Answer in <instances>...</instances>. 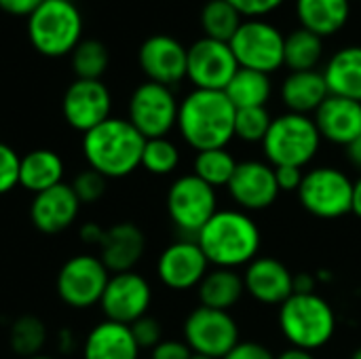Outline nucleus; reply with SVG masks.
I'll return each instance as SVG.
<instances>
[{"mask_svg":"<svg viewBox=\"0 0 361 359\" xmlns=\"http://www.w3.org/2000/svg\"><path fill=\"white\" fill-rule=\"evenodd\" d=\"M44 0H0V8L15 17H30Z\"/></svg>","mask_w":361,"mask_h":359,"instance_id":"nucleus-44","label":"nucleus"},{"mask_svg":"<svg viewBox=\"0 0 361 359\" xmlns=\"http://www.w3.org/2000/svg\"><path fill=\"white\" fill-rule=\"evenodd\" d=\"M224 93L237 110L267 108V102L273 95V83H271V76L264 72L239 68L235 76L231 78V83L226 85Z\"/></svg>","mask_w":361,"mask_h":359,"instance_id":"nucleus-29","label":"nucleus"},{"mask_svg":"<svg viewBox=\"0 0 361 359\" xmlns=\"http://www.w3.org/2000/svg\"><path fill=\"white\" fill-rule=\"evenodd\" d=\"M347 157H349V163L361 171V135L353 142V144H349L347 146Z\"/></svg>","mask_w":361,"mask_h":359,"instance_id":"nucleus-47","label":"nucleus"},{"mask_svg":"<svg viewBox=\"0 0 361 359\" xmlns=\"http://www.w3.org/2000/svg\"><path fill=\"white\" fill-rule=\"evenodd\" d=\"M243 286L254 300L281 307L294 294V273L277 258L258 256L245 267Z\"/></svg>","mask_w":361,"mask_h":359,"instance_id":"nucleus-19","label":"nucleus"},{"mask_svg":"<svg viewBox=\"0 0 361 359\" xmlns=\"http://www.w3.org/2000/svg\"><path fill=\"white\" fill-rule=\"evenodd\" d=\"M275 178L281 193H298L305 171L298 167H275Z\"/></svg>","mask_w":361,"mask_h":359,"instance_id":"nucleus-43","label":"nucleus"},{"mask_svg":"<svg viewBox=\"0 0 361 359\" xmlns=\"http://www.w3.org/2000/svg\"><path fill=\"white\" fill-rule=\"evenodd\" d=\"M328 95L330 91L324 72L319 70L290 72L281 83V102L286 104L288 112L311 116L328 99Z\"/></svg>","mask_w":361,"mask_h":359,"instance_id":"nucleus-24","label":"nucleus"},{"mask_svg":"<svg viewBox=\"0 0 361 359\" xmlns=\"http://www.w3.org/2000/svg\"><path fill=\"white\" fill-rule=\"evenodd\" d=\"M131 332H133V339L137 343L140 349H154L161 341H163V328H161V322L152 315H144L140 317L137 322H133L131 326Z\"/></svg>","mask_w":361,"mask_h":359,"instance_id":"nucleus-39","label":"nucleus"},{"mask_svg":"<svg viewBox=\"0 0 361 359\" xmlns=\"http://www.w3.org/2000/svg\"><path fill=\"white\" fill-rule=\"evenodd\" d=\"M209 273V262L195 239H180L167 245L157 260V275L161 284L173 292L199 288Z\"/></svg>","mask_w":361,"mask_h":359,"instance_id":"nucleus-15","label":"nucleus"},{"mask_svg":"<svg viewBox=\"0 0 361 359\" xmlns=\"http://www.w3.org/2000/svg\"><path fill=\"white\" fill-rule=\"evenodd\" d=\"M25 359H57V358H49V355H42V353H38V355H32V358H25Z\"/></svg>","mask_w":361,"mask_h":359,"instance_id":"nucleus-50","label":"nucleus"},{"mask_svg":"<svg viewBox=\"0 0 361 359\" xmlns=\"http://www.w3.org/2000/svg\"><path fill=\"white\" fill-rule=\"evenodd\" d=\"M80 212V201L72 186L61 182L44 193L34 195L30 203V220L36 231L44 235H57L70 229Z\"/></svg>","mask_w":361,"mask_h":359,"instance_id":"nucleus-20","label":"nucleus"},{"mask_svg":"<svg viewBox=\"0 0 361 359\" xmlns=\"http://www.w3.org/2000/svg\"><path fill=\"white\" fill-rule=\"evenodd\" d=\"M190 359H212V358H205V355H197V353H192Z\"/></svg>","mask_w":361,"mask_h":359,"instance_id":"nucleus-52","label":"nucleus"},{"mask_svg":"<svg viewBox=\"0 0 361 359\" xmlns=\"http://www.w3.org/2000/svg\"><path fill=\"white\" fill-rule=\"evenodd\" d=\"M106 178L97 171H93L91 167H87L85 171L76 174V178L72 180V190L78 197L80 205H91L97 203L104 195H106Z\"/></svg>","mask_w":361,"mask_h":359,"instance_id":"nucleus-37","label":"nucleus"},{"mask_svg":"<svg viewBox=\"0 0 361 359\" xmlns=\"http://www.w3.org/2000/svg\"><path fill=\"white\" fill-rule=\"evenodd\" d=\"M237 70L239 63L228 42L203 36L188 47L186 78L195 89L224 91Z\"/></svg>","mask_w":361,"mask_h":359,"instance_id":"nucleus-13","label":"nucleus"},{"mask_svg":"<svg viewBox=\"0 0 361 359\" xmlns=\"http://www.w3.org/2000/svg\"><path fill=\"white\" fill-rule=\"evenodd\" d=\"M322 59H324V38L322 36H317L305 28H296L290 34H286L283 66L290 68V72L317 70Z\"/></svg>","mask_w":361,"mask_h":359,"instance_id":"nucleus-30","label":"nucleus"},{"mask_svg":"<svg viewBox=\"0 0 361 359\" xmlns=\"http://www.w3.org/2000/svg\"><path fill=\"white\" fill-rule=\"evenodd\" d=\"M351 359H361V347H360V349H355V351H353Z\"/></svg>","mask_w":361,"mask_h":359,"instance_id":"nucleus-51","label":"nucleus"},{"mask_svg":"<svg viewBox=\"0 0 361 359\" xmlns=\"http://www.w3.org/2000/svg\"><path fill=\"white\" fill-rule=\"evenodd\" d=\"M110 110L112 97L102 80L76 78L70 83L61 99V114L66 123L80 133H87L110 118Z\"/></svg>","mask_w":361,"mask_h":359,"instance_id":"nucleus-16","label":"nucleus"},{"mask_svg":"<svg viewBox=\"0 0 361 359\" xmlns=\"http://www.w3.org/2000/svg\"><path fill=\"white\" fill-rule=\"evenodd\" d=\"M146 252V235L133 222H118L106 229L99 245V258L106 269L114 273H127L137 267Z\"/></svg>","mask_w":361,"mask_h":359,"instance_id":"nucleus-22","label":"nucleus"},{"mask_svg":"<svg viewBox=\"0 0 361 359\" xmlns=\"http://www.w3.org/2000/svg\"><path fill=\"white\" fill-rule=\"evenodd\" d=\"M66 165L55 150L36 148L21 157L19 163V186L32 195L44 193L63 182Z\"/></svg>","mask_w":361,"mask_h":359,"instance_id":"nucleus-27","label":"nucleus"},{"mask_svg":"<svg viewBox=\"0 0 361 359\" xmlns=\"http://www.w3.org/2000/svg\"><path fill=\"white\" fill-rule=\"evenodd\" d=\"M275 359H315V355L311 351H305V349H296V347H290L286 351H281Z\"/></svg>","mask_w":361,"mask_h":359,"instance_id":"nucleus-48","label":"nucleus"},{"mask_svg":"<svg viewBox=\"0 0 361 359\" xmlns=\"http://www.w3.org/2000/svg\"><path fill=\"white\" fill-rule=\"evenodd\" d=\"M351 214L361 218V178L353 182V197H351Z\"/></svg>","mask_w":361,"mask_h":359,"instance_id":"nucleus-49","label":"nucleus"},{"mask_svg":"<svg viewBox=\"0 0 361 359\" xmlns=\"http://www.w3.org/2000/svg\"><path fill=\"white\" fill-rule=\"evenodd\" d=\"M239 68L273 74L283 68L286 34L269 19H243L228 40Z\"/></svg>","mask_w":361,"mask_h":359,"instance_id":"nucleus-7","label":"nucleus"},{"mask_svg":"<svg viewBox=\"0 0 361 359\" xmlns=\"http://www.w3.org/2000/svg\"><path fill=\"white\" fill-rule=\"evenodd\" d=\"M146 138L127 121L110 116L82 133V154L87 165L106 180H121L142 167Z\"/></svg>","mask_w":361,"mask_h":359,"instance_id":"nucleus-3","label":"nucleus"},{"mask_svg":"<svg viewBox=\"0 0 361 359\" xmlns=\"http://www.w3.org/2000/svg\"><path fill=\"white\" fill-rule=\"evenodd\" d=\"M197 292L201 307L231 311L245 294L243 275L233 269H214L203 277Z\"/></svg>","mask_w":361,"mask_h":359,"instance_id":"nucleus-28","label":"nucleus"},{"mask_svg":"<svg viewBox=\"0 0 361 359\" xmlns=\"http://www.w3.org/2000/svg\"><path fill=\"white\" fill-rule=\"evenodd\" d=\"M195 241L216 269L247 267L258 258L262 233L254 218L241 209H218L197 233Z\"/></svg>","mask_w":361,"mask_h":359,"instance_id":"nucleus-1","label":"nucleus"},{"mask_svg":"<svg viewBox=\"0 0 361 359\" xmlns=\"http://www.w3.org/2000/svg\"><path fill=\"white\" fill-rule=\"evenodd\" d=\"M243 17L239 11L226 0H207L201 8V28L207 38L228 42L237 28L241 25Z\"/></svg>","mask_w":361,"mask_h":359,"instance_id":"nucleus-31","label":"nucleus"},{"mask_svg":"<svg viewBox=\"0 0 361 359\" xmlns=\"http://www.w3.org/2000/svg\"><path fill=\"white\" fill-rule=\"evenodd\" d=\"M108 279L110 271L99 256L76 254L61 264L55 279V292L63 305L82 311L99 305Z\"/></svg>","mask_w":361,"mask_h":359,"instance_id":"nucleus-9","label":"nucleus"},{"mask_svg":"<svg viewBox=\"0 0 361 359\" xmlns=\"http://www.w3.org/2000/svg\"><path fill=\"white\" fill-rule=\"evenodd\" d=\"M313 121L322 140L347 148L361 135V104L347 97L328 95L313 114Z\"/></svg>","mask_w":361,"mask_h":359,"instance_id":"nucleus-21","label":"nucleus"},{"mask_svg":"<svg viewBox=\"0 0 361 359\" xmlns=\"http://www.w3.org/2000/svg\"><path fill=\"white\" fill-rule=\"evenodd\" d=\"M140 351L131 328L110 320L95 324L82 343V359H140Z\"/></svg>","mask_w":361,"mask_h":359,"instance_id":"nucleus-23","label":"nucleus"},{"mask_svg":"<svg viewBox=\"0 0 361 359\" xmlns=\"http://www.w3.org/2000/svg\"><path fill=\"white\" fill-rule=\"evenodd\" d=\"M239 341V326L228 311L197 307L184 320V343L197 355L212 359L226 358V353Z\"/></svg>","mask_w":361,"mask_h":359,"instance_id":"nucleus-12","label":"nucleus"},{"mask_svg":"<svg viewBox=\"0 0 361 359\" xmlns=\"http://www.w3.org/2000/svg\"><path fill=\"white\" fill-rule=\"evenodd\" d=\"M279 330L286 341L305 351L326 347L336 332V313L332 305L315 292H294L279 307Z\"/></svg>","mask_w":361,"mask_h":359,"instance_id":"nucleus-4","label":"nucleus"},{"mask_svg":"<svg viewBox=\"0 0 361 359\" xmlns=\"http://www.w3.org/2000/svg\"><path fill=\"white\" fill-rule=\"evenodd\" d=\"M165 205L173 226L184 235L197 237V233L218 212V195L216 188L205 184L201 178L186 174L171 182Z\"/></svg>","mask_w":361,"mask_h":359,"instance_id":"nucleus-10","label":"nucleus"},{"mask_svg":"<svg viewBox=\"0 0 361 359\" xmlns=\"http://www.w3.org/2000/svg\"><path fill=\"white\" fill-rule=\"evenodd\" d=\"M322 72L330 95L361 104V44H347L334 51Z\"/></svg>","mask_w":361,"mask_h":359,"instance_id":"nucleus-25","label":"nucleus"},{"mask_svg":"<svg viewBox=\"0 0 361 359\" xmlns=\"http://www.w3.org/2000/svg\"><path fill=\"white\" fill-rule=\"evenodd\" d=\"M178 108L171 87L146 80L137 85L129 97L127 121L146 138H167V133L178 125Z\"/></svg>","mask_w":361,"mask_h":359,"instance_id":"nucleus-11","label":"nucleus"},{"mask_svg":"<svg viewBox=\"0 0 361 359\" xmlns=\"http://www.w3.org/2000/svg\"><path fill=\"white\" fill-rule=\"evenodd\" d=\"M231 2L243 19H267L271 13L281 8L286 0H226Z\"/></svg>","mask_w":361,"mask_h":359,"instance_id":"nucleus-40","label":"nucleus"},{"mask_svg":"<svg viewBox=\"0 0 361 359\" xmlns=\"http://www.w3.org/2000/svg\"><path fill=\"white\" fill-rule=\"evenodd\" d=\"M19 163L21 157L8 144L0 142V195L19 186Z\"/></svg>","mask_w":361,"mask_h":359,"instance_id":"nucleus-38","label":"nucleus"},{"mask_svg":"<svg viewBox=\"0 0 361 359\" xmlns=\"http://www.w3.org/2000/svg\"><path fill=\"white\" fill-rule=\"evenodd\" d=\"M237 165L239 163L226 148H214V150L197 152L192 163V174L201 178L205 184H209L212 188H220V186H228Z\"/></svg>","mask_w":361,"mask_h":359,"instance_id":"nucleus-32","label":"nucleus"},{"mask_svg":"<svg viewBox=\"0 0 361 359\" xmlns=\"http://www.w3.org/2000/svg\"><path fill=\"white\" fill-rule=\"evenodd\" d=\"M78 235H80L82 243H87V245H97V248H99V245H102V241H104L106 229H104V226H99L97 222H85V224L80 226Z\"/></svg>","mask_w":361,"mask_h":359,"instance_id":"nucleus-45","label":"nucleus"},{"mask_svg":"<svg viewBox=\"0 0 361 359\" xmlns=\"http://www.w3.org/2000/svg\"><path fill=\"white\" fill-rule=\"evenodd\" d=\"M152 305V288L146 277L135 271L114 273L108 279L99 307L110 322L131 326L140 317L148 315Z\"/></svg>","mask_w":361,"mask_h":359,"instance_id":"nucleus-14","label":"nucleus"},{"mask_svg":"<svg viewBox=\"0 0 361 359\" xmlns=\"http://www.w3.org/2000/svg\"><path fill=\"white\" fill-rule=\"evenodd\" d=\"M180 165V150L169 138L146 140L142 152V167L152 176H169Z\"/></svg>","mask_w":361,"mask_h":359,"instance_id":"nucleus-35","label":"nucleus"},{"mask_svg":"<svg viewBox=\"0 0 361 359\" xmlns=\"http://www.w3.org/2000/svg\"><path fill=\"white\" fill-rule=\"evenodd\" d=\"M271 123L273 116L267 108H241L235 114V138L245 144H262Z\"/></svg>","mask_w":361,"mask_h":359,"instance_id":"nucleus-36","label":"nucleus"},{"mask_svg":"<svg viewBox=\"0 0 361 359\" xmlns=\"http://www.w3.org/2000/svg\"><path fill=\"white\" fill-rule=\"evenodd\" d=\"M315 290V277L311 273H298L294 275V292H313Z\"/></svg>","mask_w":361,"mask_h":359,"instance_id":"nucleus-46","label":"nucleus"},{"mask_svg":"<svg viewBox=\"0 0 361 359\" xmlns=\"http://www.w3.org/2000/svg\"><path fill=\"white\" fill-rule=\"evenodd\" d=\"M32 47L47 57L72 53L82 40V17L72 0H44L27 17Z\"/></svg>","mask_w":361,"mask_h":359,"instance_id":"nucleus-6","label":"nucleus"},{"mask_svg":"<svg viewBox=\"0 0 361 359\" xmlns=\"http://www.w3.org/2000/svg\"><path fill=\"white\" fill-rule=\"evenodd\" d=\"M108 63H110L108 49L104 42H99L95 38L80 40L76 44V49L72 51V70H74L76 78L99 80L104 76V72L108 70Z\"/></svg>","mask_w":361,"mask_h":359,"instance_id":"nucleus-34","label":"nucleus"},{"mask_svg":"<svg viewBox=\"0 0 361 359\" xmlns=\"http://www.w3.org/2000/svg\"><path fill=\"white\" fill-rule=\"evenodd\" d=\"M137 61L148 80L173 87L186 78L188 49L169 34H154L142 42Z\"/></svg>","mask_w":361,"mask_h":359,"instance_id":"nucleus-18","label":"nucleus"},{"mask_svg":"<svg viewBox=\"0 0 361 359\" xmlns=\"http://www.w3.org/2000/svg\"><path fill=\"white\" fill-rule=\"evenodd\" d=\"M226 188L237 207L247 214L269 209L281 193L277 186L275 167L264 161L239 163Z\"/></svg>","mask_w":361,"mask_h":359,"instance_id":"nucleus-17","label":"nucleus"},{"mask_svg":"<svg viewBox=\"0 0 361 359\" xmlns=\"http://www.w3.org/2000/svg\"><path fill=\"white\" fill-rule=\"evenodd\" d=\"M192 351L184 341H161L152 353L150 359H190Z\"/></svg>","mask_w":361,"mask_h":359,"instance_id":"nucleus-42","label":"nucleus"},{"mask_svg":"<svg viewBox=\"0 0 361 359\" xmlns=\"http://www.w3.org/2000/svg\"><path fill=\"white\" fill-rule=\"evenodd\" d=\"M296 195L302 209L311 216L336 220L351 214L353 182L338 167H313L311 171H305Z\"/></svg>","mask_w":361,"mask_h":359,"instance_id":"nucleus-8","label":"nucleus"},{"mask_svg":"<svg viewBox=\"0 0 361 359\" xmlns=\"http://www.w3.org/2000/svg\"><path fill=\"white\" fill-rule=\"evenodd\" d=\"M322 135L313 116L286 112L273 118L271 129L262 142L267 161L273 167L305 169L319 152Z\"/></svg>","mask_w":361,"mask_h":359,"instance_id":"nucleus-5","label":"nucleus"},{"mask_svg":"<svg viewBox=\"0 0 361 359\" xmlns=\"http://www.w3.org/2000/svg\"><path fill=\"white\" fill-rule=\"evenodd\" d=\"M47 341V326L36 315H21L8 328V347L19 358L38 355Z\"/></svg>","mask_w":361,"mask_h":359,"instance_id":"nucleus-33","label":"nucleus"},{"mask_svg":"<svg viewBox=\"0 0 361 359\" xmlns=\"http://www.w3.org/2000/svg\"><path fill=\"white\" fill-rule=\"evenodd\" d=\"M300 28L326 38L338 34L351 17V0H294Z\"/></svg>","mask_w":361,"mask_h":359,"instance_id":"nucleus-26","label":"nucleus"},{"mask_svg":"<svg viewBox=\"0 0 361 359\" xmlns=\"http://www.w3.org/2000/svg\"><path fill=\"white\" fill-rule=\"evenodd\" d=\"M222 359H275V355L260 343L254 341H239Z\"/></svg>","mask_w":361,"mask_h":359,"instance_id":"nucleus-41","label":"nucleus"},{"mask_svg":"<svg viewBox=\"0 0 361 359\" xmlns=\"http://www.w3.org/2000/svg\"><path fill=\"white\" fill-rule=\"evenodd\" d=\"M237 108L224 91L192 89L178 108V131L197 152L226 148L235 138Z\"/></svg>","mask_w":361,"mask_h":359,"instance_id":"nucleus-2","label":"nucleus"}]
</instances>
